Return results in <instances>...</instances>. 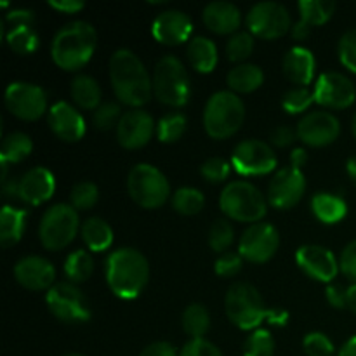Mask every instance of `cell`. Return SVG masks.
Segmentation results:
<instances>
[{"instance_id": "obj_18", "label": "cell", "mask_w": 356, "mask_h": 356, "mask_svg": "<svg viewBox=\"0 0 356 356\" xmlns=\"http://www.w3.org/2000/svg\"><path fill=\"white\" fill-rule=\"evenodd\" d=\"M153 131H156V125L152 115L141 108H131L122 115L120 122H118L117 139L124 148L138 149L148 145Z\"/></svg>"}, {"instance_id": "obj_42", "label": "cell", "mask_w": 356, "mask_h": 356, "mask_svg": "<svg viewBox=\"0 0 356 356\" xmlns=\"http://www.w3.org/2000/svg\"><path fill=\"white\" fill-rule=\"evenodd\" d=\"M313 103H315V92L309 90L308 87H294V89L287 90L282 97V108L291 115L302 113Z\"/></svg>"}, {"instance_id": "obj_25", "label": "cell", "mask_w": 356, "mask_h": 356, "mask_svg": "<svg viewBox=\"0 0 356 356\" xmlns=\"http://www.w3.org/2000/svg\"><path fill=\"white\" fill-rule=\"evenodd\" d=\"M315 56L309 49L296 45L289 49L287 54L282 61V70L291 82L298 83L299 87H308L315 79Z\"/></svg>"}, {"instance_id": "obj_10", "label": "cell", "mask_w": 356, "mask_h": 356, "mask_svg": "<svg viewBox=\"0 0 356 356\" xmlns=\"http://www.w3.org/2000/svg\"><path fill=\"white\" fill-rule=\"evenodd\" d=\"M49 309L65 323H83L90 320V308L86 296L72 282H59L45 296Z\"/></svg>"}, {"instance_id": "obj_20", "label": "cell", "mask_w": 356, "mask_h": 356, "mask_svg": "<svg viewBox=\"0 0 356 356\" xmlns=\"http://www.w3.org/2000/svg\"><path fill=\"white\" fill-rule=\"evenodd\" d=\"M191 31H193V23L191 17L183 10L169 9L160 13L153 19L152 33L160 44L177 45L183 42L191 40Z\"/></svg>"}, {"instance_id": "obj_8", "label": "cell", "mask_w": 356, "mask_h": 356, "mask_svg": "<svg viewBox=\"0 0 356 356\" xmlns=\"http://www.w3.org/2000/svg\"><path fill=\"white\" fill-rule=\"evenodd\" d=\"M80 229L79 212L72 204H56L44 212L38 238L47 250H61L75 240Z\"/></svg>"}, {"instance_id": "obj_61", "label": "cell", "mask_w": 356, "mask_h": 356, "mask_svg": "<svg viewBox=\"0 0 356 356\" xmlns=\"http://www.w3.org/2000/svg\"><path fill=\"white\" fill-rule=\"evenodd\" d=\"M63 356H83V355H80V353H68V355H63Z\"/></svg>"}, {"instance_id": "obj_41", "label": "cell", "mask_w": 356, "mask_h": 356, "mask_svg": "<svg viewBox=\"0 0 356 356\" xmlns=\"http://www.w3.org/2000/svg\"><path fill=\"white\" fill-rule=\"evenodd\" d=\"M254 51V35L250 31H236L226 42V56L229 61L242 65Z\"/></svg>"}, {"instance_id": "obj_14", "label": "cell", "mask_w": 356, "mask_h": 356, "mask_svg": "<svg viewBox=\"0 0 356 356\" xmlns=\"http://www.w3.org/2000/svg\"><path fill=\"white\" fill-rule=\"evenodd\" d=\"M280 235L277 228L268 222H254L243 232L238 242V254L250 263H266L277 254Z\"/></svg>"}, {"instance_id": "obj_32", "label": "cell", "mask_w": 356, "mask_h": 356, "mask_svg": "<svg viewBox=\"0 0 356 356\" xmlns=\"http://www.w3.org/2000/svg\"><path fill=\"white\" fill-rule=\"evenodd\" d=\"M299 17L298 24L312 30L313 26L325 24L336 13V3L330 0H301L298 3Z\"/></svg>"}, {"instance_id": "obj_36", "label": "cell", "mask_w": 356, "mask_h": 356, "mask_svg": "<svg viewBox=\"0 0 356 356\" xmlns=\"http://www.w3.org/2000/svg\"><path fill=\"white\" fill-rule=\"evenodd\" d=\"M94 271V261L87 250H75L65 261V273L72 284H82L89 280Z\"/></svg>"}, {"instance_id": "obj_60", "label": "cell", "mask_w": 356, "mask_h": 356, "mask_svg": "<svg viewBox=\"0 0 356 356\" xmlns=\"http://www.w3.org/2000/svg\"><path fill=\"white\" fill-rule=\"evenodd\" d=\"M351 131H353V136L356 138V113H355V117H353V124H351Z\"/></svg>"}, {"instance_id": "obj_19", "label": "cell", "mask_w": 356, "mask_h": 356, "mask_svg": "<svg viewBox=\"0 0 356 356\" xmlns=\"http://www.w3.org/2000/svg\"><path fill=\"white\" fill-rule=\"evenodd\" d=\"M296 261L308 277H312L313 280L327 282V284L332 282L337 277V271L341 270L339 261L334 256V252H330L327 247L315 245V243L299 247L296 252Z\"/></svg>"}, {"instance_id": "obj_16", "label": "cell", "mask_w": 356, "mask_h": 356, "mask_svg": "<svg viewBox=\"0 0 356 356\" xmlns=\"http://www.w3.org/2000/svg\"><path fill=\"white\" fill-rule=\"evenodd\" d=\"M296 132L305 145L320 148V146L330 145L339 138L341 124L336 115L330 111H309L299 120Z\"/></svg>"}, {"instance_id": "obj_22", "label": "cell", "mask_w": 356, "mask_h": 356, "mask_svg": "<svg viewBox=\"0 0 356 356\" xmlns=\"http://www.w3.org/2000/svg\"><path fill=\"white\" fill-rule=\"evenodd\" d=\"M49 127L61 141L75 143L86 134V120L75 106L66 101L52 104L47 115Z\"/></svg>"}, {"instance_id": "obj_34", "label": "cell", "mask_w": 356, "mask_h": 356, "mask_svg": "<svg viewBox=\"0 0 356 356\" xmlns=\"http://www.w3.org/2000/svg\"><path fill=\"white\" fill-rule=\"evenodd\" d=\"M183 329L191 339H204V336L207 334V330L211 329V315H209V309L205 308L200 302H193V305L186 306V309L183 312Z\"/></svg>"}, {"instance_id": "obj_54", "label": "cell", "mask_w": 356, "mask_h": 356, "mask_svg": "<svg viewBox=\"0 0 356 356\" xmlns=\"http://www.w3.org/2000/svg\"><path fill=\"white\" fill-rule=\"evenodd\" d=\"M139 356H179L177 355L176 348L170 343H163V341H159V343H153L149 346H146L145 350L139 353Z\"/></svg>"}, {"instance_id": "obj_27", "label": "cell", "mask_w": 356, "mask_h": 356, "mask_svg": "<svg viewBox=\"0 0 356 356\" xmlns=\"http://www.w3.org/2000/svg\"><path fill=\"white\" fill-rule=\"evenodd\" d=\"M226 82L235 94H249L263 86L264 72L252 63H242V65H236L235 68L229 70Z\"/></svg>"}, {"instance_id": "obj_1", "label": "cell", "mask_w": 356, "mask_h": 356, "mask_svg": "<svg viewBox=\"0 0 356 356\" xmlns=\"http://www.w3.org/2000/svg\"><path fill=\"white\" fill-rule=\"evenodd\" d=\"M110 80L115 96L127 106L139 108L152 97V76L139 56L129 49H118L111 54Z\"/></svg>"}, {"instance_id": "obj_46", "label": "cell", "mask_w": 356, "mask_h": 356, "mask_svg": "<svg viewBox=\"0 0 356 356\" xmlns=\"http://www.w3.org/2000/svg\"><path fill=\"white\" fill-rule=\"evenodd\" d=\"M337 54H339L341 63L346 66L350 72L356 73V28L348 30L339 38V45H337Z\"/></svg>"}, {"instance_id": "obj_57", "label": "cell", "mask_w": 356, "mask_h": 356, "mask_svg": "<svg viewBox=\"0 0 356 356\" xmlns=\"http://www.w3.org/2000/svg\"><path fill=\"white\" fill-rule=\"evenodd\" d=\"M337 356H356V336L350 337V339L343 344V348H341Z\"/></svg>"}, {"instance_id": "obj_31", "label": "cell", "mask_w": 356, "mask_h": 356, "mask_svg": "<svg viewBox=\"0 0 356 356\" xmlns=\"http://www.w3.org/2000/svg\"><path fill=\"white\" fill-rule=\"evenodd\" d=\"M80 235H82L87 249L94 250V252L106 250L111 245V242H113V229H111V226L104 219L97 218V216L83 221L82 228H80Z\"/></svg>"}, {"instance_id": "obj_37", "label": "cell", "mask_w": 356, "mask_h": 356, "mask_svg": "<svg viewBox=\"0 0 356 356\" xmlns=\"http://www.w3.org/2000/svg\"><path fill=\"white\" fill-rule=\"evenodd\" d=\"M205 197L200 190L191 186L179 188L172 195V207L183 216H195L204 209Z\"/></svg>"}, {"instance_id": "obj_45", "label": "cell", "mask_w": 356, "mask_h": 356, "mask_svg": "<svg viewBox=\"0 0 356 356\" xmlns=\"http://www.w3.org/2000/svg\"><path fill=\"white\" fill-rule=\"evenodd\" d=\"M302 348L308 356H334V343L322 332H312L302 339Z\"/></svg>"}, {"instance_id": "obj_53", "label": "cell", "mask_w": 356, "mask_h": 356, "mask_svg": "<svg viewBox=\"0 0 356 356\" xmlns=\"http://www.w3.org/2000/svg\"><path fill=\"white\" fill-rule=\"evenodd\" d=\"M327 301L330 302V306L337 309L346 308V289L343 285L330 284L327 287Z\"/></svg>"}, {"instance_id": "obj_52", "label": "cell", "mask_w": 356, "mask_h": 356, "mask_svg": "<svg viewBox=\"0 0 356 356\" xmlns=\"http://www.w3.org/2000/svg\"><path fill=\"white\" fill-rule=\"evenodd\" d=\"M296 138H298V132L292 127H289V125H278L271 132V141H273V145L280 146V148L292 145L296 141Z\"/></svg>"}, {"instance_id": "obj_35", "label": "cell", "mask_w": 356, "mask_h": 356, "mask_svg": "<svg viewBox=\"0 0 356 356\" xmlns=\"http://www.w3.org/2000/svg\"><path fill=\"white\" fill-rule=\"evenodd\" d=\"M7 45L10 51L19 56L33 54L38 49V35L33 26H14L6 33Z\"/></svg>"}, {"instance_id": "obj_9", "label": "cell", "mask_w": 356, "mask_h": 356, "mask_svg": "<svg viewBox=\"0 0 356 356\" xmlns=\"http://www.w3.org/2000/svg\"><path fill=\"white\" fill-rule=\"evenodd\" d=\"M127 191L141 207L159 209L169 198L170 186L162 170L149 163H138L127 176Z\"/></svg>"}, {"instance_id": "obj_50", "label": "cell", "mask_w": 356, "mask_h": 356, "mask_svg": "<svg viewBox=\"0 0 356 356\" xmlns=\"http://www.w3.org/2000/svg\"><path fill=\"white\" fill-rule=\"evenodd\" d=\"M339 268L350 280L356 284V240L348 243L339 257Z\"/></svg>"}, {"instance_id": "obj_40", "label": "cell", "mask_w": 356, "mask_h": 356, "mask_svg": "<svg viewBox=\"0 0 356 356\" xmlns=\"http://www.w3.org/2000/svg\"><path fill=\"white\" fill-rule=\"evenodd\" d=\"M99 200V188L92 181H79L70 191V202L76 211H89Z\"/></svg>"}, {"instance_id": "obj_47", "label": "cell", "mask_w": 356, "mask_h": 356, "mask_svg": "<svg viewBox=\"0 0 356 356\" xmlns=\"http://www.w3.org/2000/svg\"><path fill=\"white\" fill-rule=\"evenodd\" d=\"M200 174L209 183H222L229 176V163L225 159L212 156L202 163Z\"/></svg>"}, {"instance_id": "obj_17", "label": "cell", "mask_w": 356, "mask_h": 356, "mask_svg": "<svg viewBox=\"0 0 356 356\" xmlns=\"http://www.w3.org/2000/svg\"><path fill=\"white\" fill-rule=\"evenodd\" d=\"M306 191V177L302 170L284 167L278 170L268 186V202L275 209H291L301 202Z\"/></svg>"}, {"instance_id": "obj_13", "label": "cell", "mask_w": 356, "mask_h": 356, "mask_svg": "<svg viewBox=\"0 0 356 356\" xmlns=\"http://www.w3.org/2000/svg\"><path fill=\"white\" fill-rule=\"evenodd\" d=\"M6 106L21 120H38L47 110V94L40 86L28 82H13L6 89Z\"/></svg>"}, {"instance_id": "obj_4", "label": "cell", "mask_w": 356, "mask_h": 356, "mask_svg": "<svg viewBox=\"0 0 356 356\" xmlns=\"http://www.w3.org/2000/svg\"><path fill=\"white\" fill-rule=\"evenodd\" d=\"M97 45L96 28L87 21H72L59 28L51 44L52 61L66 72L86 66Z\"/></svg>"}, {"instance_id": "obj_12", "label": "cell", "mask_w": 356, "mask_h": 356, "mask_svg": "<svg viewBox=\"0 0 356 356\" xmlns=\"http://www.w3.org/2000/svg\"><path fill=\"white\" fill-rule=\"evenodd\" d=\"M232 163L242 176H264L277 167V155L268 143L261 139H245L233 149Z\"/></svg>"}, {"instance_id": "obj_23", "label": "cell", "mask_w": 356, "mask_h": 356, "mask_svg": "<svg viewBox=\"0 0 356 356\" xmlns=\"http://www.w3.org/2000/svg\"><path fill=\"white\" fill-rule=\"evenodd\" d=\"M56 191V179L45 167L26 170L17 181V198L24 204L40 205L47 202Z\"/></svg>"}, {"instance_id": "obj_7", "label": "cell", "mask_w": 356, "mask_h": 356, "mask_svg": "<svg viewBox=\"0 0 356 356\" xmlns=\"http://www.w3.org/2000/svg\"><path fill=\"white\" fill-rule=\"evenodd\" d=\"M153 94L160 103L170 108H181L191 94L190 76L176 56H163L153 70Z\"/></svg>"}, {"instance_id": "obj_59", "label": "cell", "mask_w": 356, "mask_h": 356, "mask_svg": "<svg viewBox=\"0 0 356 356\" xmlns=\"http://www.w3.org/2000/svg\"><path fill=\"white\" fill-rule=\"evenodd\" d=\"M346 169H348V176H350L351 183H353L355 186H356V155L351 156V159L348 160Z\"/></svg>"}, {"instance_id": "obj_15", "label": "cell", "mask_w": 356, "mask_h": 356, "mask_svg": "<svg viewBox=\"0 0 356 356\" xmlns=\"http://www.w3.org/2000/svg\"><path fill=\"white\" fill-rule=\"evenodd\" d=\"M315 103L330 110H344L356 99L355 83L344 73L325 72L315 83Z\"/></svg>"}, {"instance_id": "obj_49", "label": "cell", "mask_w": 356, "mask_h": 356, "mask_svg": "<svg viewBox=\"0 0 356 356\" xmlns=\"http://www.w3.org/2000/svg\"><path fill=\"white\" fill-rule=\"evenodd\" d=\"M179 356H222V353L211 341L191 339L184 344Z\"/></svg>"}, {"instance_id": "obj_38", "label": "cell", "mask_w": 356, "mask_h": 356, "mask_svg": "<svg viewBox=\"0 0 356 356\" xmlns=\"http://www.w3.org/2000/svg\"><path fill=\"white\" fill-rule=\"evenodd\" d=\"M186 117L183 113H167L156 124V138L162 143H176L186 131Z\"/></svg>"}, {"instance_id": "obj_43", "label": "cell", "mask_w": 356, "mask_h": 356, "mask_svg": "<svg viewBox=\"0 0 356 356\" xmlns=\"http://www.w3.org/2000/svg\"><path fill=\"white\" fill-rule=\"evenodd\" d=\"M275 339L268 330H254L243 344V356H273Z\"/></svg>"}, {"instance_id": "obj_2", "label": "cell", "mask_w": 356, "mask_h": 356, "mask_svg": "<svg viewBox=\"0 0 356 356\" xmlns=\"http://www.w3.org/2000/svg\"><path fill=\"white\" fill-rule=\"evenodd\" d=\"M225 308L233 325L242 330H252L263 322L284 327L289 320L287 312L284 309H268L259 291L247 282H236L228 289Z\"/></svg>"}, {"instance_id": "obj_28", "label": "cell", "mask_w": 356, "mask_h": 356, "mask_svg": "<svg viewBox=\"0 0 356 356\" xmlns=\"http://www.w3.org/2000/svg\"><path fill=\"white\" fill-rule=\"evenodd\" d=\"M312 211L318 221L325 222V225H336L346 218L348 204L344 202V198L323 191L312 198Z\"/></svg>"}, {"instance_id": "obj_24", "label": "cell", "mask_w": 356, "mask_h": 356, "mask_svg": "<svg viewBox=\"0 0 356 356\" xmlns=\"http://www.w3.org/2000/svg\"><path fill=\"white\" fill-rule=\"evenodd\" d=\"M204 23L211 31L219 35L236 33L242 23V14L240 9L232 2L225 0H216L204 7Z\"/></svg>"}, {"instance_id": "obj_21", "label": "cell", "mask_w": 356, "mask_h": 356, "mask_svg": "<svg viewBox=\"0 0 356 356\" xmlns=\"http://www.w3.org/2000/svg\"><path fill=\"white\" fill-rule=\"evenodd\" d=\"M17 284L28 291H45L54 287L56 270L49 259L42 256L21 257L14 266Z\"/></svg>"}, {"instance_id": "obj_58", "label": "cell", "mask_w": 356, "mask_h": 356, "mask_svg": "<svg viewBox=\"0 0 356 356\" xmlns=\"http://www.w3.org/2000/svg\"><path fill=\"white\" fill-rule=\"evenodd\" d=\"M346 308L356 315V284L346 289Z\"/></svg>"}, {"instance_id": "obj_56", "label": "cell", "mask_w": 356, "mask_h": 356, "mask_svg": "<svg viewBox=\"0 0 356 356\" xmlns=\"http://www.w3.org/2000/svg\"><path fill=\"white\" fill-rule=\"evenodd\" d=\"M306 162H308V153H306V149H302V148L292 149V153H291V167H294V169L301 170V167L305 165Z\"/></svg>"}, {"instance_id": "obj_26", "label": "cell", "mask_w": 356, "mask_h": 356, "mask_svg": "<svg viewBox=\"0 0 356 356\" xmlns=\"http://www.w3.org/2000/svg\"><path fill=\"white\" fill-rule=\"evenodd\" d=\"M188 59L191 66L200 73H211L218 65V47L214 42L207 37H191L186 49Z\"/></svg>"}, {"instance_id": "obj_39", "label": "cell", "mask_w": 356, "mask_h": 356, "mask_svg": "<svg viewBox=\"0 0 356 356\" xmlns=\"http://www.w3.org/2000/svg\"><path fill=\"white\" fill-rule=\"evenodd\" d=\"M233 240H235V229H233L232 222L228 219L214 221V225L209 229V245H211V249L219 254L228 252Z\"/></svg>"}, {"instance_id": "obj_30", "label": "cell", "mask_w": 356, "mask_h": 356, "mask_svg": "<svg viewBox=\"0 0 356 356\" xmlns=\"http://www.w3.org/2000/svg\"><path fill=\"white\" fill-rule=\"evenodd\" d=\"M72 99L75 101L76 106L83 110H97L101 104V87L90 75L80 73L72 80L70 86Z\"/></svg>"}, {"instance_id": "obj_29", "label": "cell", "mask_w": 356, "mask_h": 356, "mask_svg": "<svg viewBox=\"0 0 356 356\" xmlns=\"http://www.w3.org/2000/svg\"><path fill=\"white\" fill-rule=\"evenodd\" d=\"M28 212L23 209H14L10 205H3L0 214V243L2 247H13L21 240L24 233V221Z\"/></svg>"}, {"instance_id": "obj_3", "label": "cell", "mask_w": 356, "mask_h": 356, "mask_svg": "<svg viewBox=\"0 0 356 356\" xmlns=\"http://www.w3.org/2000/svg\"><path fill=\"white\" fill-rule=\"evenodd\" d=\"M149 278L148 259L132 247L117 249L106 259V282L117 298L136 299Z\"/></svg>"}, {"instance_id": "obj_55", "label": "cell", "mask_w": 356, "mask_h": 356, "mask_svg": "<svg viewBox=\"0 0 356 356\" xmlns=\"http://www.w3.org/2000/svg\"><path fill=\"white\" fill-rule=\"evenodd\" d=\"M49 6L63 14H75L83 9V2H80V0H51Z\"/></svg>"}, {"instance_id": "obj_33", "label": "cell", "mask_w": 356, "mask_h": 356, "mask_svg": "<svg viewBox=\"0 0 356 356\" xmlns=\"http://www.w3.org/2000/svg\"><path fill=\"white\" fill-rule=\"evenodd\" d=\"M33 152V141L24 132H10L3 138L0 148V163H19Z\"/></svg>"}, {"instance_id": "obj_51", "label": "cell", "mask_w": 356, "mask_h": 356, "mask_svg": "<svg viewBox=\"0 0 356 356\" xmlns=\"http://www.w3.org/2000/svg\"><path fill=\"white\" fill-rule=\"evenodd\" d=\"M33 13L30 9H13L7 13L6 23L9 28L14 26H33Z\"/></svg>"}, {"instance_id": "obj_44", "label": "cell", "mask_w": 356, "mask_h": 356, "mask_svg": "<svg viewBox=\"0 0 356 356\" xmlns=\"http://www.w3.org/2000/svg\"><path fill=\"white\" fill-rule=\"evenodd\" d=\"M122 115L124 113L120 110V104L113 103V101H108V103H101L99 108L94 110L92 122L101 131H108L111 127H117Z\"/></svg>"}, {"instance_id": "obj_11", "label": "cell", "mask_w": 356, "mask_h": 356, "mask_svg": "<svg viewBox=\"0 0 356 356\" xmlns=\"http://www.w3.org/2000/svg\"><path fill=\"white\" fill-rule=\"evenodd\" d=\"M247 26L250 33L264 40H273L291 30V14L284 3L257 2L247 14Z\"/></svg>"}, {"instance_id": "obj_48", "label": "cell", "mask_w": 356, "mask_h": 356, "mask_svg": "<svg viewBox=\"0 0 356 356\" xmlns=\"http://www.w3.org/2000/svg\"><path fill=\"white\" fill-rule=\"evenodd\" d=\"M243 266V257L238 252H225L218 257L214 264V270L219 277L229 278L240 273Z\"/></svg>"}, {"instance_id": "obj_6", "label": "cell", "mask_w": 356, "mask_h": 356, "mask_svg": "<svg viewBox=\"0 0 356 356\" xmlns=\"http://www.w3.org/2000/svg\"><path fill=\"white\" fill-rule=\"evenodd\" d=\"M219 207L229 219L240 222H259L266 216L268 202L249 181H232L222 188Z\"/></svg>"}, {"instance_id": "obj_5", "label": "cell", "mask_w": 356, "mask_h": 356, "mask_svg": "<svg viewBox=\"0 0 356 356\" xmlns=\"http://www.w3.org/2000/svg\"><path fill=\"white\" fill-rule=\"evenodd\" d=\"M245 120V104L233 90H218L209 97L204 110V127L211 138L228 139Z\"/></svg>"}]
</instances>
